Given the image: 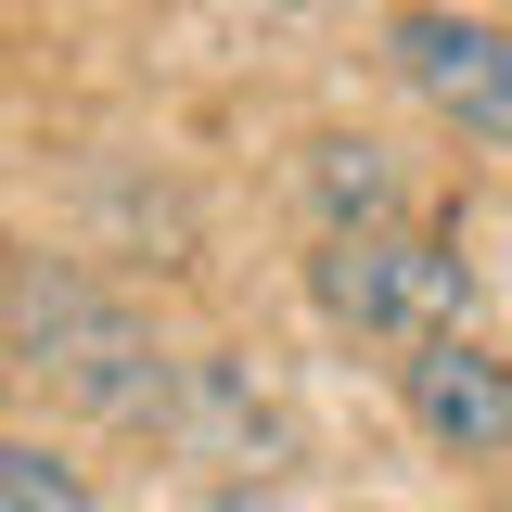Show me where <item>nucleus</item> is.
<instances>
[{
	"mask_svg": "<svg viewBox=\"0 0 512 512\" xmlns=\"http://www.w3.org/2000/svg\"><path fill=\"white\" fill-rule=\"evenodd\" d=\"M308 192H320V231H397V205H410V180H397V154L384 141H308Z\"/></svg>",
	"mask_w": 512,
	"mask_h": 512,
	"instance_id": "obj_5",
	"label": "nucleus"
},
{
	"mask_svg": "<svg viewBox=\"0 0 512 512\" xmlns=\"http://www.w3.org/2000/svg\"><path fill=\"white\" fill-rule=\"evenodd\" d=\"M384 52H397V77H410V90H423L461 141L512 154V26L448 13V0H410V13L384 26Z\"/></svg>",
	"mask_w": 512,
	"mask_h": 512,
	"instance_id": "obj_3",
	"label": "nucleus"
},
{
	"mask_svg": "<svg viewBox=\"0 0 512 512\" xmlns=\"http://www.w3.org/2000/svg\"><path fill=\"white\" fill-rule=\"evenodd\" d=\"M0 512H103V487L52 436H0Z\"/></svg>",
	"mask_w": 512,
	"mask_h": 512,
	"instance_id": "obj_6",
	"label": "nucleus"
},
{
	"mask_svg": "<svg viewBox=\"0 0 512 512\" xmlns=\"http://www.w3.org/2000/svg\"><path fill=\"white\" fill-rule=\"evenodd\" d=\"M231 512H256V500H231Z\"/></svg>",
	"mask_w": 512,
	"mask_h": 512,
	"instance_id": "obj_8",
	"label": "nucleus"
},
{
	"mask_svg": "<svg viewBox=\"0 0 512 512\" xmlns=\"http://www.w3.org/2000/svg\"><path fill=\"white\" fill-rule=\"evenodd\" d=\"M397 397H410V423H423L448 461H512V359H487L474 333L397 359Z\"/></svg>",
	"mask_w": 512,
	"mask_h": 512,
	"instance_id": "obj_4",
	"label": "nucleus"
},
{
	"mask_svg": "<svg viewBox=\"0 0 512 512\" xmlns=\"http://www.w3.org/2000/svg\"><path fill=\"white\" fill-rule=\"evenodd\" d=\"M0 372H26L52 410L116 423V436H154L180 410L167 333L77 256H0Z\"/></svg>",
	"mask_w": 512,
	"mask_h": 512,
	"instance_id": "obj_1",
	"label": "nucleus"
},
{
	"mask_svg": "<svg viewBox=\"0 0 512 512\" xmlns=\"http://www.w3.org/2000/svg\"><path fill=\"white\" fill-rule=\"evenodd\" d=\"M256 13H282V0H256Z\"/></svg>",
	"mask_w": 512,
	"mask_h": 512,
	"instance_id": "obj_7",
	"label": "nucleus"
},
{
	"mask_svg": "<svg viewBox=\"0 0 512 512\" xmlns=\"http://www.w3.org/2000/svg\"><path fill=\"white\" fill-rule=\"evenodd\" d=\"M308 295H320L333 333H372V346H397V359L474 333V269H461L436 231H410V218H397V231H320Z\"/></svg>",
	"mask_w": 512,
	"mask_h": 512,
	"instance_id": "obj_2",
	"label": "nucleus"
}]
</instances>
